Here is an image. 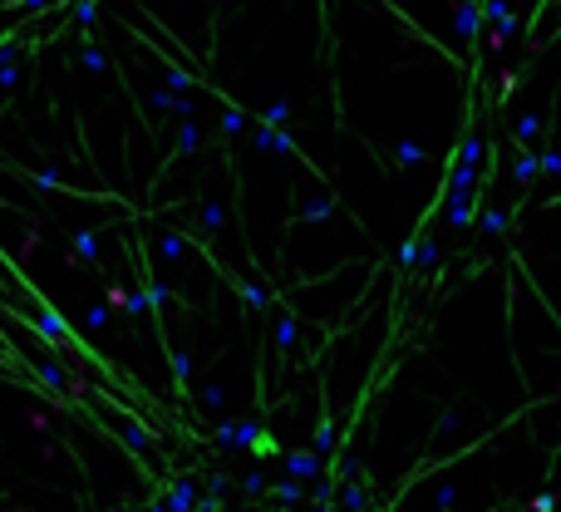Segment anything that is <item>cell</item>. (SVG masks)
<instances>
[{"label":"cell","mask_w":561,"mask_h":512,"mask_svg":"<svg viewBox=\"0 0 561 512\" xmlns=\"http://www.w3.org/2000/svg\"><path fill=\"white\" fill-rule=\"evenodd\" d=\"M439 512H449V508H439Z\"/></svg>","instance_id":"obj_21"},{"label":"cell","mask_w":561,"mask_h":512,"mask_svg":"<svg viewBox=\"0 0 561 512\" xmlns=\"http://www.w3.org/2000/svg\"><path fill=\"white\" fill-rule=\"evenodd\" d=\"M197 143H202V128L187 118V123L178 128V148H173V153H178V158H187V153H197Z\"/></svg>","instance_id":"obj_6"},{"label":"cell","mask_w":561,"mask_h":512,"mask_svg":"<svg viewBox=\"0 0 561 512\" xmlns=\"http://www.w3.org/2000/svg\"><path fill=\"white\" fill-rule=\"evenodd\" d=\"M187 370H192L187 350H173V380H178V389H187Z\"/></svg>","instance_id":"obj_11"},{"label":"cell","mask_w":561,"mask_h":512,"mask_svg":"<svg viewBox=\"0 0 561 512\" xmlns=\"http://www.w3.org/2000/svg\"><path fill=\"white\" fill-rule=\"evenodd\" d=\"M217 5H226V0H217Z\"/></svg>","instance_id":"obj_20"},{"label":"cell","mask_w":561,"mask_h":512,"mask_svg":"<svg viewBox=\"0 0 561 512\" xmlns=\"http://www.w3.org/2000/svg\"><path fill=\"white\" fill-rule=\"evenodd\" d=\"M192 493H197V488H192V483L183 478V483H178V488L168 493V503H163V512H192V503H197Z\"/></svg>","instance_id":"obj_4"},{"label":"cell","mask_w":561,"mask_h":512,"mask_svg":"<svg viewBox=\"0 0 561 512\" xmlns=\"http://www.w3.org/2000/svg\"><path fill=\"white\" fill-rule=\"evenodd\" d=\"M20 5H40V0H20Z\"/></svg>","instance_id":"obj_19"},{"label":"cell","mask_w":561,"mask_h":512,"mask_svg":"<svg viewBox=\"0 0 561 512\" xmlns=\"http://www.w3.org/2000/svg\"><path fill=\"white\" fill-rule=\"evenodd\" d=\"M286 118H291V103H271V108L261 113V123H266V128H271V123H286Z\"/></svg>","instance_id":"obj_12"},{"label":"cell","mask_w":561,"mask_h":512,"mask_svg":"<svg viewBox=\"0 0 561 512\" xmlns=\"http://www.w3.org/2000/svg\"><path fill=\"white\" fill-rule=\"evenodd\" d=\"M256 433H261V428H256V419L231 423V448H236V453H241V448H251V443H256Z\"/></svg>","instance_id":"obj_8"},{"label":"cell","mask_w":561,"mask_h":512,"mask_svg":"<svg viewBox=\"0 0 561 512\" xmlns=\"http://www.w3.org/2000/svg\"><path fill=\"white\" fill-rule=\"evenodd\" d=\"M478 217H482V232L497 237V232H507V217H512V212H502V207H478Z\"/></svg>","instance_id":"obj_7"},{"label":"cell","mask_w":561,"mask_h":512,"mask_svg":"<svg viewBox=\"0 0 561 512\" xmlns=\"http://www.w3.org/2000/svg\"><path fill=\"white\" fill-rule=\"evenodd\" d=\"M512 178L522 183V188H532L542 173H537V153L532 148H517V158H512Z\"/></svg>","instance_id":"obj_2"},{"label":"cell","mask_w":561,"mask_h":512,"mask_svg":"<svg viewBox=\"0 0 561 512\" xmlns=\"http://www.w3.org/2000/svg\"><path fill=\"white\" fill-rule=\"evenodd\" d=\"M74 251H79L84 261H94V232H79V237H74Z\"/></svg>","instance_id":"obj_15"},{"label":"cell","mask_w":561,"mask_h":512,"mask_svg":"<svg viewBox=\"0 0 561 512\" xmlns=\"http://www.w3.org/2000/svg\"><path fill=\"white\" fill-rule=\"evenodd\" d=\"M286 473H291L296 483L316 478V473H320V453H291V458H286Z\"/></svg>","instance_id":"obj_3"},{"label":"cell","mask_w":561,"mask_h":512,"mask_svg":"<svg viewBox=\"0 0 561 512\" xmlns=\"http://www.w3.org/2000/svg\"><path fill=\"white\" fill-rule=\"evenodd\" d=\"M301 217H306V222H325V217H335V203H330V198L320 193L316 203H306V207H301Z\"/></svg>","instance_id":"obj_9"},{"label":"cell","mask_w":561,"mask_h":512,"mask_svg":"<svg viewBox=\"0 0 561 512\" xmlns=\"http://www.w3.org/2000/svg\"><path fill=\"white\" fill-rule=\"evenodd\" d=\"M266 493H276L281 503H296V498H301V483L291 478V483H276V488H266Z\"/></svg>","instance_id":"obj_14"},{"label":"cell","mask_w":561,"mask_h":512,"mask_svg":"<svg viewBox=\"0 0 561 512\" xmlns=\"http://www.w3.org/2000/svg\"><path fill=\"white\" fill-rule=\"evenodd\" d=\"M345 508H369V498H364V488H345Z\"/></svg>","instance_id":"obj_16"},{"label":"cell","mask_w":561,"mask_h":512,"mask_svg":"<svg viewBox=\"0 0 561 512\" xmlns=\"http://www.w3.org/2000/svg\"><path fill=\"white\" fill-rule=\"evenodd\" d=\"M537 173H542V178H557L561 173V148H547V153L537 158Z\"/></svg>","instance_id":"obj_10"},{"label":"cell","mask_w":561,"mask_h":512,"mask_svg":"<svg viewBox=\"0 0 561 512\" xmlns=\"http://www.w3.org/2000/svg\"><path fill=\"white\" fill-rule=\"evenodd\" d=\"M394 153H399V163H404V168H409V163H424V148H419V143H399Z\"/></svg>","instance_id":"obj_13"},{"label":"cell","mask_w":561,"mask_h":512,"mask_svg":"<svg viewBox=\"0 0 561 512\" xmlns=\"http://www.w3.org/2000/svg\"><path fill=\"white\" fill-rule=\"evenodd\" d=\"M241 488H246V493H266V478H261V473H251V478H246Z\"/></svg>","instance_id":"obj_18"},{"label":"cell","mask_w":561,"mask_h":512,"mask_svg":"<svg viewBox=\"0 0 561 512\" xmlns=\"http://www.w3.org/2000/svg\"><path fill=\"white\" fill-rule=\"evenodd\" d=\"M478 25H482V0H463L458 5V35H463V45H478Z\"/></svg>","instance_id":"obj_1"},{"label":"cell","mask_w":561,"mask_h":512,"mask_svg":"<svg viewBox=\"0 0 561 512\" xmlns=\"http://www.w3.org/2000/svg\"><path fill=\"white\" fill-rule=\"evenodd\" d=\"M217 99H222V94H217ZM222 103H226V99H222ZM246 128H251V118H246L241 108H231V103H226V113H222V138H236V133H246Z\"/></svg>","instance_id":"obj_5"},{"label":"cell","mask_w":561,"mask_h":512,"mask_svg":"<svg viewBox=\"0 0 561 512\" xmlns=\"http://www.w3.org/2000/svg\"><path fill=\"white\" fill-rule=\"evenodd\" d=\"M202 404H212V409H222V389H217V385H207V389H202Z\"/></svg>","instance_id":"obj_17"}]
</instances>
